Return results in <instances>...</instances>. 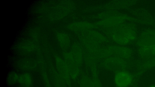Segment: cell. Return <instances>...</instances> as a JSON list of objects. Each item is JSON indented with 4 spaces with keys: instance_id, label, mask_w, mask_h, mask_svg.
Segmentation results:
<instances>
[{
    "instance_id": "7c38bea8",
    "label": "cell",
    "mask_w": 155,
    "mask_h": 87,
    "mask_svg": "<svg viewBox=\"0 0 155 87\" xmlns=\"http://www.w3.org/2000/svg\"><path fill=\"white\" fill-rule=\"evenodd\" d=\"M79 84L80 87H94L92 78L85 74L80 77Z\"/></svg>"
},
{
    "instance_id": "ba28073f",
    "label": "cell",
    "mask_w": 155,
    "mask_h": 87,
    "mask_svg": "<svg viewBox=\"0 0 155 87\" xmlns=\"http://www.w3.org/2000/svg\"><path fill=\"white\" fill-rule=\"evenodd\" d=\"M95 25L87 22H78L71 24L69 26L70 29L75 31L84 32L93 28Z\"/></svg>"
},
{
    "instance_id": "5b68a950",
    "label": "cell",
    "mask_w": 155,
    "mask_h": 87,
    "mask_svg": "<svg viewBox=\"0 0 155 87\" xmlns=\"http://www.w3.org/2000/svg\"><path fill=\"white\" fill-rule=\"evenodd\" d=\"M57 63L58 74L66 84L68 86H70L71 85V79L67 63L65 62L59 58L57 59Z\"/></svg>"
},
{
    "instance_id": "9c48e42d",
    "label": "cell",
    "mask_w": 155,
    "mask_h": 87,
    "mask_svg": "<svg viewBox=\"0 0 155 87\" xmlns=\"http://www.w3.org/2000/svg\"><path fill=\"white\" fill-rule=\"evenodd\" d=\"M71 53L77 64L80 66L81 65L84 58L82 49L79 46L75 45Z\"/></svg>"
},
{
    "instance_id": "8fae6325",
    "label": "cell",
    "mask_w": 155,
    "mask_h": 87,
    "mask_svg": "<svg viewBox=\"0 0 155 87\" xmlns=\"http://www.w3.org/2000/svg\"><path fill=\"white\" fill-rule=\"evenodd\" d=\"M18 82L25 87H30L32 83L31 76L28 73H25L19 76Z\"/></svg>"
},
{
    "instance_id": "6da1fadb",
    "label": "cell",
    "mask_w": 155,
    "mask_h": 87,
    "mask_svg": "<svg viewBox=\"0 0 155 87\" xmlns=\"http://www.w3.org/2000/svg\"><path fill=\"white\" fill-rule=\"evenodd\" d=\"M110 29L107 34L113 40L120 44L129 43L134 37L133 31L127 26L119 25Z\"/></svg>"
},
{
    "instance_id": "52a82bcc",
    "label": "cell",
    "mask_w": 155,
    "mask_h": 87,
    "mask_svg": "<svg viewBox=\"0 0 155 87\" xmlns=\"http://www.w3.org/2000/svg\"><path fill=\"white\" fill-rule=\"evenodd\" d=\"M83 37L89 39L99 44L105 42L107 41V38L101 34L91 30L84 31Z\"/></svg>"
},
{
    "instance_id": "7a4b0ae2",
    "label": "cell",
    "mask_w": 155,
    "mask_h": 87,
    "mask_svg": "<svg viewBox=\"0 0 155 87\" xmlns=\"http://www.w3.org/2000/svg\"><path fill=\"white\" fill-rule=\"evenodd\" d=\"M126 60L116 56H111L104 59L102 65L105 69L116 73L125 70L127 67Z\"/></svg>"
},
{
    "instance_id": "5bb4252c",
    "label": "cell",
    "mask_w": 155,
    "mask_h": 87,
    "mask_svg": "<svg viewBox=\"0 0 155 87\" xmlns=\"http://www.w3.org/2000/svg\"><path fill=\"white\" fill-rule=\"evenodd\" d=\"M19 76L15 72L10 73L7 76V82L9 85H13L18 82Z\"/></svg>"
},
{
    "instance_id": "9a60e30c",
    "label": "cell",
    "mask_w": 155,
    "mask_h": 87,
    "mask_svg": "<svg viewBox=\"0 0 155 87\" xmlns=\"http://www.w3.org/2000/svg\"><path fill=\"white\" fill-rule=\"evenodd\" d=\"M91 78L94 87H103L99 79L98 73L92 74Z\"/></svg>"
},
{
    "instance_id": "2e32d148",
    "label": "cell",
    "mask_w": 155,
    "mask_h": 87,
    "mask_svg": "<svg viewBox=\"0 0 155 87\" xmlns=\"http://www.w3.org/2000/svg\"><path fill=\"white\" fill-rule=\"evenodd\" d=\"M150 87H155V85H152L150 86Z\"/></svg>"
},
{
    "instance_id": "3957f363",
    "label": "cell",
    "mask_w": 155,
    "mask_h": 87,
    "mask_svg": "<svg viewBox=\"0 0 155 87\" xmlns=\"http://www.w3.org/2000/svg\"><path fill=\"white\" fill-rule=\"evenodd\" d=\"M133 80V75L125 70L115 73L114 77V82L117 87H129L132 84Z\"/></svg>"
},
{
    "instance_id": "8992f818",
    "label": "cell",
    "mask_w": 155,
    "mask_h": 87,
    "mask_svg": "<svg viewBox=\"0 0 155 87\" xmlns=\"http://www.w3.org/2000/svg\"><path fill=\"white\" fill-rule=\"evenodd\" d=\"M123 19L122 17L119 16H113L109 17L97 22V25L109 27H113L120 24Z\"/></svg>"
},
{
    "instance_id": "30bf717a",
    "label": "cell",
    "mask_w": 155,
    "mask_h": 87,
    "mask_svg": "<svg viewBox=\"0 0 155 87\" xmlns=\"http://www.w3.org/2000/svg\"><path fill=\"white\" fill-rule=\"evenodd\" d=\"M140 53L141 56L144 58H149L155 55V46L147 45L143 46L140 48Z\"/></svg>"
},
{
    "instance_id": "4fadbf2b",
    "label": "cell",
    "mask_w": 155,
    "mask_h": 87,
    "mask_svg": "<svg viewBox=\"0 0 155 87\" xmlns=\"http://www.w3.org/2000/svg\"><path fill=\"white\" fill-rule=\"evenodd\" d=\"M51 75L53 81L56 87H67V84L58 73L54 72Z\"/></svg>"
},
{
    "instance_id": "277c9868",
    "label": "cell",
    "mask_w": 155,
    "mask_h": 87,
    "mask_svg": "<svg viewBox=\"0 0 155 87\" xmlns=\"http://www.w3.org/2000/svg\"><path fill=\"white\" fill-rule=\"evenodd\" d=\"M65 58V62L68 67L71 79H76L80 74L79 66L75 62L71 53H67Z\"/></svg>"
}]
</instances>
